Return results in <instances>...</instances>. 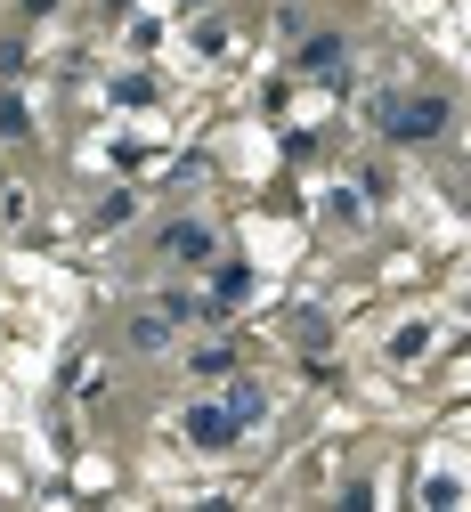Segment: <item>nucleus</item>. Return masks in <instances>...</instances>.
Listing matches in <instances>:
<instances>
[{
    "mask_svg": "<svg viewBox=\"0 0 471 512\" xmlns=\"http://www.w3.org/2000/svg\"><path fill=\"white\" fill-rule=\"evenodd\" d=\"M439 131H447V98H439V90L382 98V139H390V147H431Z\"/></svg>",
    "mask_w": 471,
    "mask_h": 512,
    "instance_id": "1",
    "label": "nucleus"
},
{
    "mask_svg": "<svg viewBox=\"0 0 471 512\" xmlns=\"http://www.w3.org/2000/svg\"><path fill=\"white\" fill-rule=\"evenodd\" d=\"M155 261H171V269H212V261H220V228H212V220H171V228L155 236Z\"/></svg>",
    "mask_w": 471,
    "mask_h": 512,
    "instance_id": "2",
    "label": "nucleus"
},
{
    "mask_svg": "<svg viewBox=\"0 0 471 512\" xmlns=\"http://www.w3.org/2000/svg\"><path fill=\"white\" fill-rule=\"evenodd\" d=\"M293 66H301L309 82H342V66H350V41H342V33H309Z\"/></svg>",
    "mask_w": 471,
    "mask_h": 512,
    "instance_id": "3",
    "label": "nucleus"
},
{
    "mask_svg": "<svg viewBox=\"0 0 471 512\" xmlns=\"http://www.w3.org/2000/svg\"><path fill=\"white\" fill-rule=\"evenodd\" d=\"M187 439H195V447H236L244 423H236L228 407H212V399H195V407H187Z\"/></svg>",
    "mask_w": 471,
    "mask_h": 512,
    "instance_id": "4",
    "label": "nucleus"
},
{
    "mask_svg": "<svg viewBox=\"0 0 471 512\" xmlns=\"http://www.w3.org/2000/svg\"><path fill=\"white\" fill-rule=\"evenodd\" d=\"M171 326H179L171 309H155V317H130V350H163V342H171Z\"/></svg>",
    "mask_w": 471,
    "mask_h": 512,
    "instance_id": "5",
    "label": "nucleus"
},
{
    "mask_svg": "<svg viewBox=\"0 0 471 512\" xmlns=\"http://www.w3.org/2000/svg\"><path fill=\"white\" fill-rule=\"evenodd\" d=\"M252 293V277H244V261H212V301L228 309V301H244Z\"/></svg>",
    "mask_w": 471,
    "mask_h": 512,
    "instance_id": "6",
    "label": "nucleus"
},
{
    "mask_svg": "<svg viewBox=\"0 0 471 512\" xmlns=\"http://www.w3.org/2000/svg\"><path fill=\"white\" fill-rule=\"evenodd\" d=\"M228 415H236V423L252 431V423L268 415V391H260V382H236V391H228Z\"/></svg>",
    "mask_w": 471,
    "mask_h": 512,
    "instance_id": "7",
    "label": "nucleus"
},
{
    "mask_svg": "<svg viewBox=\"0 0 471 512\" xmlns=\"http://www.w3.org/2000/svg\"><path fill=\"white\" fill-rule=\"evenodd\" d=\"M228 366H236L228 342H204V350H195V374H228Z\"/></svg>",
    "mask_w": 471,
    "mask_h": 512,
    "instance_id": "8",
    "label": "nucleus"
}]
</instances>
